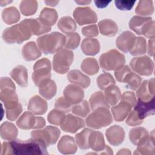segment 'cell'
Returning <instances> with one entry per match:
<instances>
[{"instance_id": "cell-5", "label": "cell", "mask_w": 155, "mask_h": 155, "mask_svg": "<svg viewBox=\"0 0 155 155\" xmlns=\"http://www.w3.org/2000/svg\"><path fill=\"white\" fill-rule=\"evenodd\" d=\"M136 102V97L133 92L126 91L122 94L120 103L111 108L115 120L120 122L124 120Z\"/></svg>"}, {"instance_id": "cell-21", "label": "cell", "mask_w": 155, "mask_h": 155, "mask_svg": "<svg viewBox=\"0 0 155 155\" xmlns=\"http://www.w3.org/2000/svg\"><path fill=\"white\" fill-rule=\"evenodd\" d=\"M11 77L21 87H25L28 84L27 70L23 65H18L10 73Z\"/></svg>"}, {"instance_id": "cell-50", "label": "cell", "mask_w": 155, "mask_h": 155, "mask_svg": "<svg viewBox=\"0 0 155 155\" xmlns=\"http://www.w3.org/2000/svg\"><path fill=\"white\" fill-rule=\"evenodd\" d=\"M126 124L131 125V126H136L138 125L141 124L143 122V120L140 119L137 115L136 114V112L133 110L131 113H130L127 119L125 121Z\"/></svg>"}, {"instance_id": "cell-28", "label": "cell", "mask_w": 155, "mask_h": 155, "mask_svg": "<svg viewBox=\"0 0 155 155\" xmlns=\"http://www.w3.org/2000/svg\"><path fill=\"white\" fill-rule=\"evenodd\" d=\"M99 27L102 35L107 36H113L117 32V24L109 19H104L99 22Z\"/></svg>"}, {"instance_id": "cell-31", "label": "cell", "mask_w": 155, "mask_h": 155, "mask_svg": "<svg viewBox=\"0 0 155 155\" xmlns=\"http://www.w3.org/2000/svg\"><path fill=\"white\" fill-rule=\"evenodd\" d=\"M18 135V130L12 123L5 122L1 126V136L3 139L13 140Z\"/></svg>"}, {"instance_id": "cell-8", "label": "cell", "mask_w": 155, "mask_h": 155, "mask_svg": "<svg viewBox=\"0 0 155 155\" xmlns=\"http://www.w3.org/2000/svg\"><path fill=\"white\" fill-rule=\"evenodd\" d=\"M85 121L89 127L99 129L112 123V117L108 108H99L93 110Z\"/></svg>"}, {"instance_id": "cell-14", "label": "cell", "mask_w": 155, "mask_h": 155, "mask_svg": "<svg viewBox=\"0 0 155 155\" xmlns=\"http://www.w3.org/2000/svg\"><path fill=\"white\" fill-rule=\"evenodd\" d=\"M134 107L139 118L143 120L145 117L154 114V98L149 101H143L138 99Z\"/></svg>"}, {"instance_id": "cell-54", "label": "cell", "mask_w": 155, "mask_h": 155, "mask_svg": "<svg viewBox=\"0 0 155 155\" xmlns=\"http://www.w3.org/2000/svg\"><path fill=\"white\" fill-rule=\"evenodd\" d=\"M111 1H94V2L96 6L98 8H102L108 6L109 3H110Z\"/></svg>"}, {"instance_id": "cell-1", "label": "cell", "mask_w": 155, "mask_h": 155, "mask_svg": "<svg viewBox=\"0 0 155 155\" xmlns=\"http://www.w3.org/2000/svg\"><path fill=\"white\" fill-rule=\"evenodd\" d=\"M10 143L12 154L24 155L47 154V146L38 139L31 137L25 140L14 139Z\"/></svg>"}, {"instance_id": "cell-6", "label": "cell", "mask_w": 155, "mask_h": 155, "mask_svg": "<svg viewBox=\"0 0 155 155\" xmlns=\"http://www.w3.org/2000/svg\"><path fill=\"white\" fill-rule=\"evenodd\" d=\"M129 27L137 35L151 39L154 38V21L150 17L134 16L130 19Z\"/></svg>"}, {"instance_id": "cell-57", "label": "cell", "mask_w": 155, "mask_h": 155, "mask_svg": "<svg viewBox=\"0 0 155 155\" xmlns=\"http://www.w3.org/2000/svg\"><path fill=\"white\" fill-rule=\"evenodd\" d=\"M75 2L80 5H85L87 4H89L91 2L90 1H75Z\"/></svg>"}, {"instance_id": "cell-32", "label": "cell", "mask_w": 155, "mask_h": 155, "mask_svg": "<svg viewBox=\"0 0 155 155\" xmlns=\"http://www.w3.org/2000/svg\"><path fill=\"white\" fill-rule=\"evenodd\" d=\"M29 25L32 35H41L51 30V27L47 26L42 24L38 19H26Z\"/></svg>"}, {"instance_id": "cell-43", "label": "cell", "mask_w": 155, "mask_h": 155, "mask_svg": "<svg viewBox=\"0 0 155 155\" xmlns=\"http://www.w3.org/2000/svg\"><path fill=\"white\" fill-rule=\"evenodd\" d=\"M97 84L99 88L103 90L111 85H114L115 80L110 73H104L97 78Z\"/></svg>"}, {"instance_id": "cell-7", "label": "cell", "mask_w": 155, "mask_h": 155, "mask_svg": "<svg viewBox=\"0 0 155 155\" xmlns=\"http://www.w3.org/2000/svg\"><path fill=\"white\" fill-rule=\"evenodd\" d=\"M99 63L104 70H117L124 65L125 56L116 50H111L101 55Z\"/></svg>"}, {"instance_id": "cell-41", "label": "cell", "mask_w": 155, "mask_h": 155, "mask_svg": "<svg viewBox=\"0 0 155 155\" xmlns=\"http://www.w3.org/2000/svg\"><path fill=\"white\" fill-rule=\"evenodd\" d=\"M39 92L44 97L47 99H51L56 93V85L52 80L43 87L39 88Z\"/></svg>"}, {"instance_id": "cell-13", "label": "cell", "mask_w": 155, "mask_h": 155, "mask_svg": "<svg viewBox=\"0 0 155 155\" xmlns=\"http://www.w3.org/2000/svg\"><path fill=\"white\" fill-rule=\"evenodd\" d=\"M73 16L79 25L95 23L97 21L96 13L89 7H77L73 12Z\"/></svg>"}, {"instance_id": "cell-40", "label": "cell", "mask_w": 155, "mask_h": 155, "mask_svg": "<svg viewBox=\"0 0 155 155\" xmlns=\"http://www.w3.org/2000/svg\"><path fill=\"white\" fill-rule=\"evenodd\" d=\"M154 7L151 1H140L135 10V12L140 15L147 16L153 14Z\"/></svg>"}, {"instance_id": "cell-15", "label": "cell", "mask_w": 155, "mask_h": 155, "mask_svg": "<svg viewBox=\"0 0 155 155\" xmlns=\"http://www.w3.org/2000/svg\"><path fill=\"white\" fill-rule=\"evenodd\" d=\"M84 126L85 123L83 119L70 114L65 116L61 124V128L63 131L71 133H76Z\"/></svg>"}, {"instance_id": "cell-18", "label": "cell", "mask_w": 155, "mask_h": 155, "mask_svg": "<svg viewBox=\"0 0 155 155\" xmlns=\"http://www.w3.org/2000/svg\"><path fill=\"white\" fill-rule=\"evenodd\" d=\"M138 99L143 101H149L154 98V80H145L137 91Z\"/></svg>"}, {"instance_id": "cell-12", "label": "cell", "mask_w": 155, "mask_h": 155, "mask_svg": "<svg viewBox=\"0 0 155 155\" xmlns=\"http://www.w3.org/2000/svg\"><path fill=\"white\" fill-rule=\"evenodd\" d=\"M16 125L23 130L41 128L45 125V119L41 117H36L29 111H25L17 120Z\"/></svg>"}, {"instance_id": "cell-19", "label": "cell", "mask_w": 155, "mask_h": 155, "mask_svg": "<svg viewBox=\"0 0 155 155\" xmlns=\"http://www.w3.org/2000/svg\"><path fill=\"white\" fill-rule=\"evenodd\" d=\"M105 134L110 143L114 146L120 144L125 137L124 129L119 125H113L110 127L106 131Z\"/></svg>"}, {"instance_id": "cell-33", "label": "cell", "mask_w": 155, "mask_h": 155, "mask_svg": "<svg viewBox=\"0 0 155 155\" xmlns=\"http://www.w3.org/2000/svg\"><path fill=\"white\" fill-rule=\"evenodd\" d=\"M148 136V131L143 127H136L130 130L129 137L130 141L135 145H138Z\"/></svg>"}, {"instance_id": "cell-27", "label": "cell", "mask_w": 155, "mask_h": 155, "mask_svg": "<svg viewBox=\"0 0 155 155\" xmlns=\"http://www.w3.org/2000/svg\"><path fill=\"white\" fill-rule=\"evenodd\" d=\"M104 95L105 101L111 105L116 104L121 97V93L119 87L114 85H111L106 88Z\"/></svg>"}, {"instance_id": "cell-30", "label": "cell", "mask_w": 155, "mask_h": 155, "mask_svg": "<svg viewBox=\"0 0 155 155\" xmlns=\"http://www.w3.org/2000/svg\"><path fill=\"white\" fill-rule=\"evenodd\" d=\"M58 19V13L54 9L44 8L41 12L39 19L44 25L51 27L55 24Z\"/></svg>"}, {"instance_id": "cell-29", "label": "cell", "mask_w": 155, "mask_h": 155, "mask_svg": "<svg viewBox=\"0 0 155 155\" xmlns=\"http://www.w3.org/2000/svg\"><path fill=\"white\" fill-rule=\"evenodd\" d=\"M152 135L148 136L144 140L138 145L137 151L134 154H154V131Z\"/></svg>"}, {"instance_id": "cell-22", "label": "cell", "mask_w": 155, "mask_h": 155, "mask_svg": "<svg viewBox=\"0 0 155 155\" xmlns=\"http://www.w3.org/2000/svg\"><path fill=\"white\" fill-rule=\"evenodd\" d=\"M58 148L62 154H73L77 150L74 138L67 135H65L61 138Z\"/></svg>"}, {"instance_id": "cell-38", "label": "cell", "mask_w": 155, "mask_h": 155, "mask_svg": "<svg viewBox=\"0 0 155 155\" xmlns=\"http://www.w3.org/2000/svg\"><path fill=\"white\" fill-rule=\"evenodd\" d=\"M142 79L133 72H130L125 77L123 82L126 84L125 87L132 90H136L140 85Z\"/></svg>"}, {"instance_id": "cell-56", "label": "cell", "mask_w": 155, "mask_h": 155, "mask_svg": "<svg viewBox=\"0 0 155 155\" xmlns=\"http://www.w3.org/2000/svg\"><path fill=\"white\" fill-rule=\"evenodd\" d=\"M45 2L47 4V5L55 6L59 2V1H45Z\"/></svg>"}, {"instance_id": "cell-16", "label": "cell", "mask_w": 155, "mask_h": 155, "mask_svg": "<svg viewBox=\"0 0 155 155\" xmlns=\"http://www.w3.org/2000/svg\"><path fill=\"white\" fill-rule=\"evenodd\" d=\"M136 39L134 34L130 31H124L116 39L117 48L124 53L130 51L134 47Z\"/></svg>"}, {"instance_id": "cell-51", "label": "cell", "mask_w": 155, "mask_h": 155, "mask_svg": "<svg viewBox=\"0 0 155 155\" xmlns=\"http://www.w3.org/2000/svg\"><path fill=\"white\" fill-rule=\"evenodd\" d=\"M131 71V69L128 67V66L125 65V66L122 67V68H119V70H116L114 74H115V76H116L117 80L119 82H123V81H124L125 77L126 76V75Z\"/></svg>"}, {"instance_id": "cell-2", "label": "cell", "mask_w": 155, "mask_h": 155, "mask_svg": "<svg viewBox=\"0 0 155 155\" xmlns=\"http://www.w3.org/2000/svg\"><path fill=\"white\" fill-rule=\"evenodd\" d=\"M31 35V31L25 19L18 24L5 29L2 33V38L8 43L21 44L29 39Z\"/></svg>"}, {"instance_id": "cell-9", "label": "cell", "mask_w": 155, "mask_h": 155, "mask_svg": "<svg viewBox=\"0 0 155 155\" xmlns=\"http://www.w3.org/2000/svg\"><path fill=\"white\" fill-rule=\"evenodd\" d=\"M73 53L67 50H62L56 53L53 59L54 70L59 74L67 73L73 61Z\"/></svg>"}, {"instance_id": "cell-17", "label": "cell", "mask_w": 155, "mask_h": 155, "mask_svg": "<svg viewBox=\"0 0 155 155\" xmlns=\"http://www.w3.org/2000/svg\"><path fill=\"white\" fill-rule=\"evenodd\" d=\"M64 95L65 99L72 105L81 102L84 98V93L80 87L69 84L65 88Z\"/></svg>"}, {"instance_id": "cell-55", "label": "cell", "mask_w": 155, "mask_h": 155, "mask_svg": "<svg viewBox=\"0 0 155 155\" xmlns=\"http://www.w3.org/2000/svg\"><path fill=\"white\" fill-rule=\"evenodd\" d=\"M154 38L150 39L148 42V53L151 56H153L154 55Z\"/></svg>"}, {"instance_id": "cell-47", "label": "cell", "mask_w": 155, "mask_h": 155, "mask_svg": "<svg viewBox=\"0 0 155 155\" xmlns=\"http://www.w3.org/2000/svg\"><path fill=\"white\" fill-rule=\"evenodd\" d=\"M65 38L66 41L65 47L66 48L74 50L78 47L80 41V36L78 33H74L67 34Z\"/></svg>"}, {"instance_id": "cell-36", "label": "cell", "mask_w": 155, "mask_h": 155, "mask_svg": "<svg viewBox=\"0 0 155 155\" xmlns=\"http://www.w3.org/2000/svg\"><path fill=\"white\" fill-rule=\"evenodd\" d=\"M58 28L64 33L68 34L76 28V25L74 21L70 16L61 18L58 24Z\"/></svg>"}, {"instance_id": "cell-48", "label": "cell", "mask_w": 155, "mask_h": 155, "mask_svg": "<svg viewBox=\"0 0 155 155\" xmlns=\"http://www.w3.org/2000/svg\"><path fill=\"white\" fill-rule=\"evenodd\" d=\"M54 107L56 109L60 110L65 113L70 111L71 104L68 102L65 97H60L56 101Z\"/></svg>"}, {"instance_id": "cell-42", "label": "cell", "mask_w": 155, "mask_h": 155, "mask_svg": "<svg viewBox=\"0 0 155 155\" xmlns=\"http://www.w3.org/2000/svg\"><path fill=\"white\" fill-rule=\"evenodd\" d=\"M37 7L38 2L36 1H22L20 5L21 12L25 16L31 15L35 13Z\"/></svg>"}, {"instance_id": "cell-46", "label": "cell", "mask_w": 155, "mask_h": 155, "mask_svg": "<svg viewBox=\"0 0 155 155\" xmlns=\"http://www.w3.org/2000/svg\"><path fill=\"white\" fill-rule=\"evenodd\" d=\"M65 116L64 112L55 108L49 113L47 119L50 123L56 125H61Z\"/></svg>"}, {"instance_id": "cell-3", "label": "cell", "mask_w": 155, "mask_h": 155, "mask_svg": "<svg viewBox=\"0 0 155 155\" xmlns=\"http://www.w3.org/2000/svg\"><path fill=\"white\" fill-rule=\"evenodd\" d=\"M65 36L56 31L37 39L38 48L44 54H52L59 51L65 44Z\"/></svg>"}, {"instance_id": "cell-35", "label": "cell", "mask_w": 155, "mask_h": 155, "mask_svg": "<svg viewBox=\"0 0 155 155\" xmlns=\"http://www.w3.org/2000/svg\"><path fill=\"white\" fill-rule=\"evenodd\" d=\"M3 21L7 24L16 22L20 19V14L18 10L14 7L5 8L2 13Z\"/></svg>"}, {"instance_id": "cell-11", "label": "cell", "mask_w": 155, "mask_h": 155, "mask_svg": "<svg viewBox=\"0 0 155 155\" xmlns=\"http://www.w3.org/2000/svg\"><path fill=\"white\" fill-rule=\"evenodd\" d=\"M131 68L136 73L143 76L151 74L154 70V63L148 56L134 58L130 63Z\"/></svg>"}, {"instance_id": "cell-53", "label": "cell", "mask_w": 155, "mask_h": 155, "mask_svg": "<svg viewBox=\"0 0 155 155\" xmlns=\"http://www.w3.org/2000/svg\"><path fill=\"white\" fill-rule=\"evenodd\" d=\"M22 112V107L21 104H19L18 107L16 108L9 110H6V115H7V118L10 120H15L19 115Z\"/></svg>"}, {"instance_id": "cell-44", "label": "cell", "mask_w": 155, "mask_h": 155, "mask_svg": "<svg viewBox=\"0 0 155 155\" xmlns=\"http://www.w3.org/2000/svg\"><path fill=\"white\" fill-rule=\"evenodd\" d=\"M146 40L142 37H136L133 48L130 51L133 56L143 54L146 52Z\"/></svg>"}, {"instance_id": "cell-25", "label": "cell", "mask_w": 155, "mask_h": 155, "mask_svg": "<svg viewBox=\"0 0 155 155\" xmlns=\"http://www.w3.org/2000/svg\"><path fill=\"white\" fill-rule=\"evenodd\" d=\"M22 55L26 61H33L38 58L41 55V53L35 42H30L24 45L22 50Z\"/></svg>"}, {"instance_id": "cell-52", "label": "cell", "mask_w": 155, "mask_h": 155, "mask_svg": "<svg viewBox=\"0 0 155 155\" xmlns=\"http://www.w3.org/2000/svg\"><path fill=\"white\" fill-rule=\"evenodd\" d=\"M83 35L87 37H93L98 35V30L96 25H91L85 27L82 30Z\"/></svg>"}, {"instance_id": "cell-34", "label": "cell", "mask_w": 155, "mask_h": 155, "mask_svg": "<svg viewBox=\"0 0 155 155\" xmlns=\"http://www.w3.org/2000/svg\"><path fill=\"white\" fill-rule=\"evenodd\" d=\"M90 104L93 110L99 108H109V105L101 91H96L91 96L90 98Z\"/></svg>"}, {"instance_id": "cell-23", "label": "cell", "mask_w": 155, "mask_h": 155, "mask_svg": "<svg viewBox=\"0 0 155 155\" xmlns=\"http://www.w3.org/2000/svg\"><path fill=\"white\" fill-rule=\"evenodd\" d=\"M67 78L70 82L78 84L84 88H88L90 84V78L77 70L70 71L67 74Z\"/></svg>"}, {"instance_id": "cell-37", "label": "cell", "mask_w": 155, "mask_h": 155, "mask_svg": "<svg viewBox=\"0 0 155 155\" xmlns=\"http://www.w3.org/2000/svg\"><path fill=\"white\" fill-rule=\"evenodd\" d=\"M81 69L88 74H95L99 70L97 62L94 58H86L82 62Z\"/></svg>"}, {"instance_id": "cell-4", "label": "cell", "mask_w": 155, "mask_h": 155, "mask_svg": "<svg viewBox=\"0 0 155 155\" xmlns=\"http://www.w3.org/2000/svg\"><path fill=\"white\" fill-rule=\"evenodd\" d=\"M51 64L50 60L42 58L33 65L32 79L39 88L44 86L50 81Z\"/></svg>"}, {"instance_id": "cell-24", "label": "cell", "mask_w": 155, "mask_h": 155, "mask_svg": "<svg viewBox=\"0 0 155 155\" xmlns=\"http://www.w3.org/2000/svg\"><path fill=\"white\" fill-rule=\"evenodd\" d=\"M90 148L94 151H102L105 148V142L103 134L97 131L92 130L88 138Z\"/></svg>"}, {"instance_id": "cell-26", "label": "cell", "mask_w": 155, "mask_h": 155, "mask_svg": "<svg viewBox=\"0 0 155 155\" xmlns=\"http://www.w3.org/2000/svg\"><path fill=\"white\" fill-rule=\"evenodd\" d=\"M81 48L85 54L93 56L99 51V42L96 39L85 38L82 42Z\"/></svg>"}, {"instance_id": "cell-45", "label": "cell", "mask_w": 155, "mask_h": 155, "mask_svg": "<svg viewBox=\"0 0 155 155\" xmlns=\"http://www.w3.org/2000/svg\"><path fill=\"white\" fill-rule=\"evenodd\" d=\"M72 113L80 117H85L90 113L88 104L87 101H82L71 109Z\"/></svg>"}, {"instance_id": "cell-20", "label": "cell", "mask_w": 155, "mask_h": 155, "mask_svg": "<svg viewBox=\"0 0 155 155\" xmlns=\"http://www.w3.org/2000/svg\"><path fill=\"white\" fill-rule=\"evenodd\" d=\"M47 109V104L45 100L36 95L33 96L29 101L28 110L35 114H42Z\"/></svg>"}, {"instance_id": "cell-39", "label": "cell", "mask_w": 155, "mask_h": 155, "mask_svg": "<svg viewBox=\"0 0 155 155\" xmlns=\"http://www.w3.org/2000/svg\"><path fill=\"white\" fill-rule=\"evenodd\" d=\"M91 131L92 130L85 128L79 133L76 134V141L80 148L85 150L90 148L88 144V138Z\"/></svg>"}, {"instance_id": "cell-10", "label": "cell", "mask_w": 155, "mask_h": 155, "mask_svg": "<svg viewBox=\"0 0 155 155\" xmlns=\"http://www.w3.org/2000/svg\"><path fill=\"white\" fill-rule=\"evenodd\" d=\"M60 133V130L57 127L47 126L42 130L32 131L31 136L32 138L42 140L48 147L49 145L54 144L57 142Z\"/></svg>"}, {"instance_id": "cell-49", "label": "cell", "mask_w": 155, "mask_h": 155, "mask_svg": "<svg viewBox=\"0 0 155 155\" xmlns=\"http://www.w3.org/2000/svg\"><path fill=\"white\" fill-rule=\"evenodd\" d=\"M136 1H130V0H116L114 1V4L116 7L120 10L122 11H128L130 10Z\"/></svg>"}]
</instances>
